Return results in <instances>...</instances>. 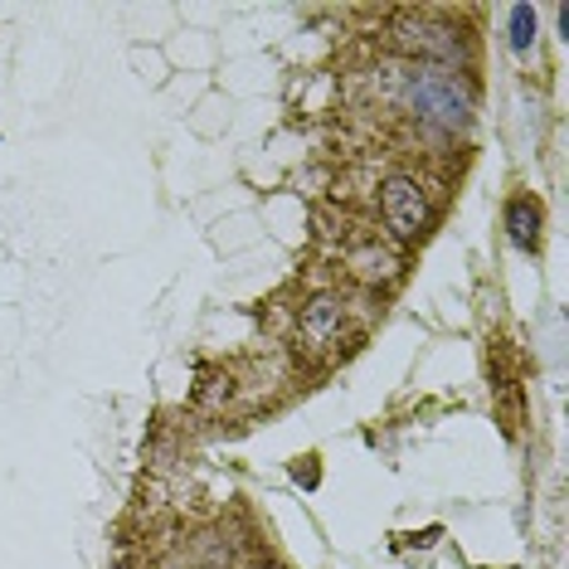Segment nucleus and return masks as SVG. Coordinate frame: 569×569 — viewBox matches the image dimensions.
I'll list each match as a JSON object with an SVG mask.
<instances>
[{"label":"nucleus","instance_id":"obj_2","mask_svg":"<svg viewBox=\"0 0 569 569\" xmlns=\"http://www.w3.org/2000/svg\"><path fill=\"white\" fill-rule=\"evenodd\" d=\"M385 40H390L395 54H405L409 63H433V69H452V73H462V63H468V40H462V30L429 16V10H405V16H395Z\"/></svg>","mask_w":569,"mask_h":569},{"label":"nucleus","instance_id":"obj_3","mask_svg":"<svg viewBox=\"0 0 569 569\" xmlns=\"http://www.w3.org/2000/svg\"><path fill=\"white\" fill-rule=\"evenodd\" d=\"M380 219L399 243H419L423 234H429L433 210H429V196H423L419 180L405 176V171L385 176L380 180Z\"/></svg>","mask_w":569,"mask_h":569},{"label":"nucleus","instance_id":"obj_4","mask_svg":"<svg viewBox=\"0 0 569 569\" xmlns=\"http://www.w3.org/2000/svg\"><path fill=\"white\" fill-rule=\"evenodd\" d=\"M341 321H346V302H341V292H317L312 302L302 307L297 336L307 341V351H331L336 336H341Z\"/></svg>","mask_w":569,"mask_h":569},{"label":"nucleus","instance_id":"obj_7","mask_svg":"<svg viewBox=\"0 0 569 569\" xmlns=\"http://www.w3.org/2000/svg\"><path fill=\"white\" fill-rule=\"evenodd\" d=\"M511 49L516 54H530V44H536V30H540V16H536V6H511Z\"/></svg>","mask_w":569,"mask_h":569},{"label":"nucleus","instance_id":"obj_8","mask_svg":"<svg viewBox=\"0 0 569 569\" xmlns=\"http://www.w3.org/2000/svg\"><path fill=\"white\" fill-rule=\"evenodd\" d=\"M292 477H297V482H307V487H317V468H302V462H297Z\"/></svg>","mask_w":569,"mask_h":569},{"label":"nucleus","instance_id":"obj_5","mask_svg":"<svg viewBox=\"0 0 569 569\" xmlns=\"http://www.w3.org/2000/svg\"><path fill=\"white\" fill-rule=\"evenodd\" d=\"M501 224H507L511 249H521V253H536L540 249V224H546V214H540V200H530V196L507 200V210H501Z\"/></svg>","mask_w":569,"mask_h":569},{"label":"nucleus","instance_id":"obj_1","mask_svg":"<svg viewBox=\"0 0 569 569\" xmlns=\"http://www.w3.org/2000/svg\"><path fill=\"white\" fill-rule=\"evenodd\" d=\"M395 93L405 102L409 118H419L423 127H433V132H468L472 127L477 93H472L468 73L433 69V63H405Z\"/></svg>","mask_w":569,"mask_h":569},{"label":"nucleus","instance_id":"obj_6","mask_svg":"<svg viewBox=\"0 0 569 569\" xmlns=\"http://www.w3.org/2000/svg\"><path fill=\"white\" fill-rule=\"evenodd\" d=\"M351 273L360 282H390L399 273V258L390 249H380V243H360L351 253Z\"/></svg>","mask_w":569,"mask_h":569}]
</instances>
